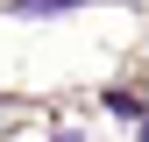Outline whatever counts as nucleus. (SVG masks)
<instances>
[{"label":"nucleus","mask_w":149,"mask_h":142,"mask_svg":"<svg viewBox=\"0 0 149 142\" xmlns=\"http://www.w3.org/2000/svg\"><path fill=\"white\" fill-rule=\"evenodd\" d=\"M71 7H78V0H14L7 14H29V22H36V14H71Z\"/></svg>","instance_id":"nucleus-1"},{"label":"nucleus","mask_w":149,"mask_h":142,"mask_svg":"<svg viewBox=\"0 0 149 142\" xmlns=\"http://www.w3.org/2000/svg\"><path fill=\"white\" fill-rule=\"evenodd\" d=\"M142 142H149V114H142Z\"/></svg>","instance_id":"nucleus-2"}]
</instances>
